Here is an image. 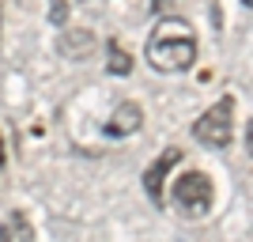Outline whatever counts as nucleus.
Segmentation results:
<instances>
[{
  "instance_id": "nucleus-11",
  "label": "nucleus",
  "mask_w": 253,
  "mask_h": 242,
  "mask_svg": "<svg viewBox=\"0 0 253 242\" xmlns=\"http://www.w3.org/2000/svg\"><path fill=\"white\" fill-rule=\"evenodd\" d=\"M148 4H151V11H159V8H167L170 0H148Z\"/></svg>"
},
{
  "instance_id": "nucleus-3",
  "label": "nucleus",
  "mask_w": 253,
  "mask_h": 242,
  "mask_svg": "<svg viewBox=\"0 0 253 242\" xmlns=\"http://www.w3.org/2000/svg\"><path fill=\"white\" fill-rule=\"evenodd\" d=\"M174 204L189 216H204L211 208V178L201 170H185L181 178H174Z\"/></svg>"
},
{
  "instance_id": "nucleus-5",
  "label": "nucleus",
  "mask_w": 253,
  "mask_h": 242,
  "mask_svg": "<svg viewBox=\"0 0 253 242\" xmlns=\"http://www.w3.org/2000/svg\"><path fill=\"white\" fill-rule=\"evenodd\" d=\"M140 125H144L140 102H117V110L110 114V121L102 125V133L106 137H132V133H140Z\"/></svg>"
},
{
  "instance_id": "nucleus-12",
  "label": "nucleus",
  "mask_w": 253,
  "mask_h": 242,
  "mask_svg": "<svg viewBox=\"0 0 253 242\" xmlns=\"http://www.w3.org/2000/svg\"><path fill=\"white\" fill-rule=\"evenodd\" d=\"M246 144H250V155H253V121H250V133H246Z\"/></svg>"
},
{
  "instance_id": "nucleus-13",
  "label": "nucleus",
  "mask_w": 253,
  "mask_h": 242,
  "mask_svg": "<svg viewBox=\"0 0 253 242\" xmlns=\"http://www.w3.org/2000/svg\"><path fill=\"white\" fill-rule=\"evenodd\" d=\"M0 170H4V140H0Z\"/></svg>"
},
{
  "instance_id": "nucleus-8",
  "label": "nucleus",
  "mask_w": 253,
  "mask_h": 242,
  "mask_svg": "<svg viewBox=\"0 0 253 242\" xmlns=\"http://www.w3.org/2000/svg\"><path fill=\"white\" fill-rule=\"evenodd\" d=\"M68 11H72L68 0H49V11H45V15H49L53 27H64V23H68Z\"/></svg>"
},
{
  "instance_id": "nucleus-7",
  "label": "nucleus",
  "mask_w": 253,
  "mask_h": 242,
  "mask_svg": "<svg viewBox=\"0 0 253 242\" xmlns=\"http://www.w3.org/2000/svg\"><path fill=\"white\" fill-rule=\"evenodd\" d=\"M106 72L110 76H128L132 72V57H128V49L117 42V38L106 42Z\"/></svg>"
},
{
  "instance_id": "nucleus-9",
  "label": "nucleus",
  "mask_w": 253,
  "mask_h": 242,
  "mask_svg": "<svg viewBox=\"0 0 253 242\" xmlns=\"http://www.w3.org/2000/svg\"><path fill=\"white\" fill-rule=\"evenodd\" d=\"M8 227L19 235V242H31V239H34V231H31V223H27V216H23V212H11Z\"/></svg>"
},
{
  "instance_id": "nucleus-2",
  "label": "nucleus",
  "mask_w": 253,
  "mask_h": 242,
  "mask_svg": "<svg viewBox=\"0 0 253 242\" xmlns=\"http://www.w3.org/2000/svg\"><path fill=\"white\" fill-rule=\"evenodd\" d=\"M193 137L208 147H231L234 140V95H223L193 121Z\"/></svg>"
},
{
  "instance_id": "nucleus-1",
  "label": "nucleus",
  "mask_w": 253,
  "mask_h": 242,
  "mask_svg": "<svg viewBox=\"0 0 253 242\" xmlns=\"http://www.w3.org/2000/svg\"><path fill=\"white\" fill-rule=\"evenodd\" d=\"M148 64L155 72H189L197 64V31L178 15H163L155 23V31L148 34Z\"/></svg>"
},
{
  "instance_id": "nucleus-6",
  "label": "nucleus",
  "mask_w": 253,
  "mask_h": 242,
  "mask_svg": "<svg viewBox=\"0 0 253 242\" xmlns=\"http://www.w3.org/2000/svg\"><path fill=\"white\" fill-rule=\"evenodd\" d=\"M91 46H95V34L87 31V27H76V31H61V38H57V49H61L68 61H84L87 53H91Z\"/></svg>"
},
{
  "instance_id": "nucleus-4",
  "label": "nucleus",
  "mask_w": 253,
  "mask_h": 242,
  "mask_svg": "<svg viewBox=\"0 0 253 242\" xmlns=\"http://www.w3.org/2000/svg\"><path fill=\"white\" fill-rule=\"evenodd\" d=\"M181 163V147H163L159 151V159L151 163L148 170H144V193L151 197V204H163V186H167V178H170V170Z\"/></svg>"
},
{
  "instance_id": "nucleus-10",
  "label": "nucleus",
  "mask_w": 253,
  "mask_h": 242,
  "mask_svg": "<svg viewBox=\"0 0 253 242\" xmlns=\"http://www.w3.org/2000/svg\"><path fill=\"white\" fill-rule=\"evenodd\" d=\"M0 242H11V227L8 223H0Z\"/></svg>"
},
{
  "instance_id": "nucleus-14",
  "label": "nucleus",
  "mask_w": 253,
  "mask_h": 242,
  "mask_svg": "<svg viewBox=\"0 0 253 242\" xmlns=\"http://www.w3.org/2000/svg\"><path fill=\"white\" fill-rule=\"evenodd\" d=\"M242 4H246V8H253V0H242Z\"/></svg>"
}]
</instances>
